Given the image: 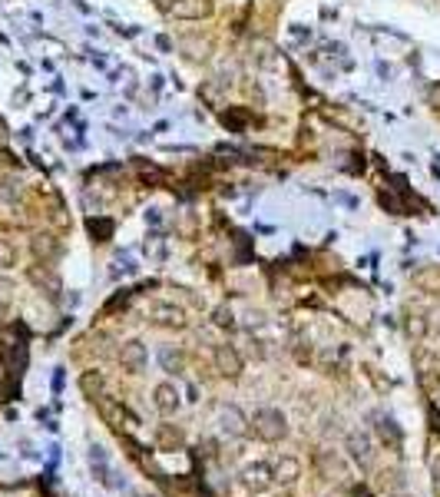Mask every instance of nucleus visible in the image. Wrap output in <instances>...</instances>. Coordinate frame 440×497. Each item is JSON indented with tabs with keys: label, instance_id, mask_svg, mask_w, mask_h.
<instances>
[{
	"label": "nucleus",
	"instance_id": "f257e3e1",
	"mask_svg": "<svg viewBox=\"0 0 440 497\" xmlns=\"http://www.w3.org/2000/svg\"><path fill=\"white\" fill-rule=\"evenodd\" d=\"M252 428L262 441H281L288 434V424H285V414L279 408H258L255 418H252Z\"/></svg>",
	"mask_w": 440,
	"mask_h": 497
},
{
	"label": "nucleus",
	"instance_id": "bb28decb",
	"mask_svg": "<svg viewBox=\"0 0 440 497\" xmlns=\"http://www.w3.org/2000/svg\"><path fill=\"white\" fill-rule=\"evenodd\" d=\"M324 54H328V56H341L344 54V44H328V47H324Z\"/></svg>",
	"mask_w": 440,
	"mask_h": 497
},
{
	"label": "nucleus",
	"instance_id": "9b49d317",
	"mask_svg": "<svg viewBox=\"0 0 440 497\" xmlns=\"http://www.w3.org/2000/svg\"><path fill=\"white\" fill-rule=\"evenodd\" d=\"M252 60H255L258 66H265V70L279 64V60H275V47H271L269 40H255V44H252Z\"/></svg>",
	"mask_w": 440,
	"mask_h": 497
},
{
	"label": "nucleus",
	"instance_id": "423d86ee",
	"mask_svg": "<svg viewBox=\"0 0 440 497\" xmlns=\"http://www.w3.org/2000/svg\"><path fill=\"white\" fill-rule=\"evenodd\" d=\"M119 361H123L126 371L140 375L142 368H146V345L142 342H126V345L119 348Z\"/></svg>",
	"mask_w": 440,
	"mask_h": 497
},
{
	"label": "nucleus",
	"instance_id": "2eb2a0df",
	"mask_svg": "<svg viewBox=\"0 0 440 497\" xmlns=\"http://www.w3.org/2000/svg\"><path fill=\"white\" fill-rule=\"evenodd\" d=\"M30 282H37L40 289L47 285V289H50V295L60 292V282H56V275H50L47 269H30Z\"/></svg>",
	"mask_w": 440,
	"mask_h": 497
},
{
	"label": "nucleus",
	"instance_id": "20e7f679",
	"mask_svg": "<svg viewBox=\"0 0 440 497\" xmlns=\"http://www.w3.org/2000/svg\"><path fill=\"white\" fill-rule=\"evenodd\" d=\"M212 361H215V371L226 375V378H238L242 375V355L236 352V345H215Z\"/></svg>",
	"mask_w": 440,
	"mask_h": 497
},
{
	"label": "nucleus",
	"instance_id": "aec40b11",
	"mask_svg": "<svg viewBox=\"0 0 440 497\" xmlns=\"http://www.w3.org/2000/svg\"><path fill=\"white\" fill-rule=\"evenodd\" d=\"M322 467H324V474H344V465L338 457H331V454H322Z\"/></svg>",
	"mask_w": 440,
	"mask_h": 497
},
{
	"label": "nucleus",
	"instance_id": "cd10ccee",
	"mask_svg": "<svg viewBox=\"0 0 440 497\" xmlns=\"http://www.w3.org/2000/svg\"><path fill=\"white\" fill-rule=\"evenodd\" d=\"M215 315H219V318H215V322H219V325H232V312H226V309H219V312H215Z\"/></svg>",
	"mask_w": 440,
	"mask_h": 497
},
{
	"label": "nucleus",
	"instance_id": "5701e85b",
	"mask_svg": "<svg viewBox=\"0 0 440 497\" xmlns=\"http://www.w3.org/2000/svg\"><path fill=\"white\" fill-rule=\"evenodd\" d=\"M13 259H17V252H13V246H7V242H0V269H7V265H13Z\"/></svg>",
	"mask_w": 440,
	"mask_h": 497
},
{
	"label": "nucleus",
	"instance_id": "a878e982",
	"mask_svg": "<svg viewBox=\"0 0 440 497\" xmlns=\"http://www.w3.org/2000/svg\"><path fill=\"white\" fill-rule=\"evenodd\" d=\"M427 100H430V107L440 109V83H434V87L427 90Z\"/></svg>",
	"mask_w": 440,
	"mask_h": 497
},
{
	"label": "nucleus",
	"instance_id": "7c9ffc66",
	"mask_svg": "<svg viewBox=\"0 0 440 497\" xmlns=\"http://www.w3.org/2000/svg\"><path fill=\"white\" fill-rule=\"evenodd\" d=\"M0 133H4V123H0Z\"/></svg>",
	"mask_w": 440,
	"mask_h": 497
},
{
	"label": "nucleus",
	"instance_id": "ddd939ff",
	"mask_svg": "<svg viewBox=\"0 0 440 497\" xmlns=\"http://www.w3.org/2000/svg\"><path fill=\"white\" fill-rule=\"evenodd\" d=\"M222 428H226V434H245V418H242V411L238 408L222 411Z\"/></svg>",
	"mask_w": 440,
	"mask_h": 497
},
{
	"label": "nucleus",
	"instance_id": "f03ea898",
	"mask_svg": "<svg viewBox=\"0 0 440 497\" xmlns=\"http://www.w3.org/2000/svg\"><path fill=\"white\" fill-rule=\"evenodd\" d=\"M149 318L162 328H185L189 318H185V309L176 302H152L149 305Z\"/></svg>",
	"mask_w": 440,
	"mask_h": 497
},
{
	"label": "nucleus",
	"instance_id": "1a4fd4ad",
	"mask_svg": "<svg viewBox=\"0 0 440 497\" xmlns=\"http://www.w3.org/2000/svg\"><path fill=\"white\" fill-rule=\"evenodd\" d=\"M97 411H99V418H103L106 424H113V428H119V424H123V405H119L116 398L99 395V398H97Z\"/></svg>",
	"mask_w": 440,
	"mask_h": 497
},
{
	"label": "nucleus",
	"instance_id": "c756f323",
	"mask_svg": "<svg viewBox=\"0 0 440 497\" xmlns=\"http://www.w3.org/2000/svg\"><path fill=\"white\" fill-rule=\"evenodd\" d=\"M434 494L440 497V467H437V471H434Z\"/></svg>",
	"mask_w": 440,
	"mask_h": 497
},
{
	"label": "nucleus",
	"instance_id": "b1692460",
	"mask_svg": "<svg viewBox=\"0 0 440 497\" xmlns=\"http://www.w3.org/2000/svg\"><path fill=\"white\" fill-rule=\"evenodd\" d=\"M90 229H93V236H103V239H106L109 232H113V222H109V219H99V222L93 219V222H90Z\"/></svg>",
	"mask_w": 440,
	"mask_h": 497
},
{
	"label": "nucleus",
	"instance_id": "a211bd4d",
	"mask_svg": "<svg viewBox=\"0 0 440 497\" xmlns=\"http://www.w3.org/2000/svg\"><path fill=\"white\" fill-rule=\"evenodd\" d=\"M159 441L169 444V448H179V444H183V431H179V428H172V424H162V428H159Z\"/></svg>",
	"mask_w": 440,
	"mask_h": 497
},
{
	"label": "nucleus",
	"instance_id": "f8f14e48",
	"mask_svg": "<svg viewBox=\"0 0 440 497\" xmlns=\"http://www.w3.org/2000/svg\"><path fill=\"white\" fill-rule=\"evenodd\" d=\"M30 246H33V256H37V259H54L56 252H60L54 236H33Z\"/></svg>",
	"mask_w": 440,
	"mask_h": 497
},
{
	"label": "nucleus",
	"instance_id": "6e6552de",
	"mask_svg": "<svg viewBox=\"0 0 440 497\" xmlns=\"http://www.w3.org/2000/svg\"><path fill=\"white\" fill-rule=\"evenodd\" d=\"M348 451H351V457H355L361 467H371V457H374V451H371V441H367V434H348Z\"/></svg>",
	"mask_w": 440,
	"mask_h": 497
},
{
	"label": "nucleus",
	"instance_id": "c85d7f7f",
	"mask_svg": "<svg viewBox=\"0 0 440 497\" xmlns=\"http://www.w3.org/2000/svg\"><path fill=\"white\" fill-rule=\"evenodd\" d=\"M156 47H159V50H172V40L169 37H156Z\"/></svg>",
	"mask_w": 440,
	"mask_h": 497
},
{
	"label": "nucleus",
	"instance_id": "393cba45",
	"mask_svg": "<svg viewBox=\"0 0 440 497\" xmlns=\"http://www.w3.org/2000/svg\"><path fill=\"white\" fill-rule=\"evenodd\" d=\"M140 176L142 179H162V173L156 169V166H140Z\"/></svg>",
	"mask_w": 440,
	"mask_h": 497
},
{
	"label": "nucleus",
	"instance_id": "7ed1b4c3",
	"mask_svg": "<svg viewBox=\"0 0 440 497\" xmlns=\"http://www.w3.org/2000/svg\"><path fill=\"white\" fill-rule=\"evenodd\" d=\"M242 484L248 487V491H255V494H262V491H269L271 484H275V471H271L265 461H255V465H245L242 467Z\"/></svg>",
	"mask_w": 440,
	"mask_h": 497
},
{
	"label": "nucleus",
	"instance_id": "4468645a",
	"mask_svg": "<svg viewBox=\"0 0 440 497\" xmlns=\"http://www.w3.org/2000/svg\"><path fill=\"white\" fill-rule=\"evenodd\" d=\"M80 388H83L86 398L97 401V398H99V391H103V375H99V371H86L83 378H80Z\"/></svg>",
	"mask_w": 440,
	"mask_h": 497
},
{
	"label": "nucleus",
	"instance_id": "dca6fc26",
	"mask_svg": "<svg viewBox=\"0 0 440 497\" xmlns=\"http://www.w3.org/2000/svg\"><path fill=\"white\" fill-rule=\"evenodd\" d=\"M377 434H381V441H391L394 448L401 444V431L394 428V421H387V418H381V421H377Z\"/></svg>",
	"mask_w": 440,
	"mask_h": 497
},
{
	"label": "nucleus",
	"instance_id": "6ab92c4d",
	"mask_svg": "<svg viewBox=\"0 0 440 497\" xmlns=\"http://www.w3.org/2000/svg\"><path fill=\"white\" fill-rule=\"evenodd\" d=\"M0 199H4V203H13V199H17V179H13V176H0Z\"/></svg>",
	"mask_w": 440,
	"mask_h": 497
},
{
	"label": "nucleus",
	"instance_id": "0eeeda50",
	"mask_svg": "<svg viewBox=\"0 0 440 497\" xmlns=\"http://www.w3.org/2000/svg\"><path fill=\"white\" fill-rule=\"evenodd\" d=\"M152 401H156V408H159L162 414H176V411H179V391H176V385H169V381L156 385Z\"/></svg>",
	"mask_w": 440,
	"mask_h": 497
},
{
	"label": "nucleus",
	"instance_id": "f3484780",
	"mask_svg": "<svg viewBox=\"0 0 440 497\" xmlns=\"http://www.w3.org/2000/svg\"><path fill=\"white\" fill-rule=\"evenodd\" d=\"M159 361H162V368H166V371H179V368H183V355H179V352H172V348H162Z\"/></svg>",
	"mask_w": 440,
	"mask_h": 497
},
{
	"label": "nucleus",
	"instance_id": "9d476101",
	"mask_svg": "<svg viewBox=\"0 0 440 497\" xmlns=\"http://www.w3.org/2000/svg\"><path fill=\"white\" fill-rule=\"evenodd\" d=\"M301 477V461L298 457H281L279 461V467H275V481H285V484H295Z\"/></svg>",
	"mask_w": 440,
	"mask_h": 497
},
{
	"label": "nucleus",
	"instance_id": "4be33fe9",
	"mask_svg": "<svg viewBox=\"0 0 440 497\" xmlns=\"http://www.w3.org/2000/svg\"><path fill=\"white\" fill-rule=\"evenodd\" d=\"M291 40H295V44H308V40H312V30H305V27H301V23H291Z\"/></svg>",
	"mask_w": 440,
	"mask_h": 497
},
{
	"label": "nucleus",
	"instance_id": "412c9836",
	"mask_svg": "<svg viewBox=\"0 0 440 497\" xmlns=\"http://www.w3.org/2000/svg\"><path fill=\"white\" fill-rule=\"evenodd\" d=\"M414 282H417V285H440V272L437 269H424V272L414 275Z\"/></svg>",
	"mask_w": 440,
	"mask_h": 497
},
{
	"label": "nucleus",
	"instance_id": "39448f33",
	"mask_svg": "<svg viewBox=\"0 0 440 497\" xmlns=\"http://www.w3.org/2000/svg\"><path fill=\"white\" fill-rule=\"evenodd\" d=\"M169 13L179 17V20H202L205 13H212V4L209 0H176Z\"/></svg>",
	"mask_w": 440,
	"mask_h": 497
}]
</instances>
